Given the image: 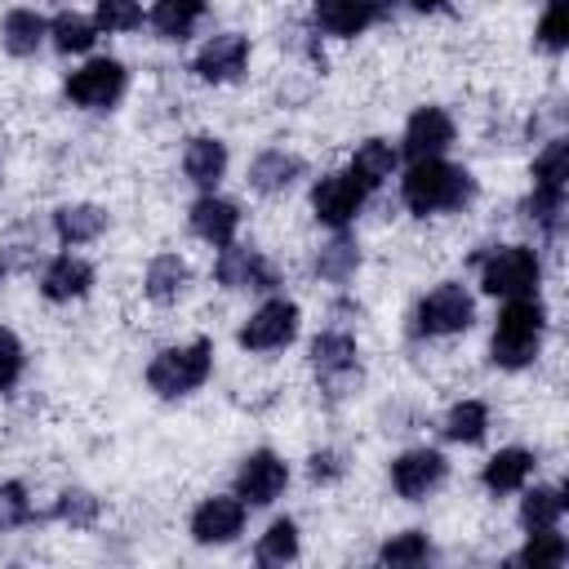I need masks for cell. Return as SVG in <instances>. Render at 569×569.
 <instances>
[{"instance_id": "obj_43", "label": "cell", "mask_w": 569, "mask_h": 569, "mask_svg": "<svg viewBox=\"0 0 569 569\" xmlns=\"http://www.w3.org/2000/svg\"><path fill=\"white\" fill-rule=\"evenodd\" d=\"M0 280H4V262H0Z\"/></svg>"}, {"instance_id": "obj_14", "label": "cell", "mask_w": 569, "mask_h": 569, "mask_svg": "<svg viewBox=\"0 0 569 569\" xmlns=\"http://www.w3.org/2000/svg\"><path fill=\"white\" fill-rule=\"evenodd\" d=\"M453 147V120L445 107H418L405 124V138H400V151L405 160H431V156H445Z\"/></svg>"}, {"instance_id": "obj_35", "label": "cell", "mask_w": 569, "mask_h": 569, "mask_svg": "<svg viewBox=\"0 0 569 569\" xmlns=\"http://www.w3.org/2000/svg\"><path fill=\"white\" fill-rule=\"evenodd\" d=\"M49 520H62L71 529H89L98 520V498L89 489H62L58 502L49 507Z\"/></svg>"}, {"instance_id": "obj_8", "label": "cell", "mask_w": 569, "mask_h": 569, "mask_svg": "<svg viewBox=\"0 0 569 569\" xmlns=\"http://www.w3.org/2000/svg\"><path fill=\"white\" fill-rule=\"evenodd\" d=\"M298 325H302L298 302H289V298H267V302L240 325L236 342H240L244 351H280V347H289V342L298 338Z\"/></svg>"}, {"instance_id": "obj_28", "label": "cell", "mask_w": 569, "mask_h": 569, "mask_svg": "<svg viewBox=\"0 0 569 569\" xmlns=\"http://www.w3.org/2000/svg\"><path fill=\"white\" fill-rule=\"evenodd\" d=\"M49 40H53V49L67 53V58H71V53H89L93 40H98V22L84 18V13L62 9L58 18H49Z\"/></svg>"}, {"instance_id": "obj_21", "label": "cell", "mask_w": 569, "mask_h": 569, "mask_svg": "<svg viewBox=\"0 0 569 569\" xmlns=\"http://www.w3.org/2000/svg\"><path fill=\"white\" fill-rule=\"evenodd\" d=\"M187 284H191V267H187V258H178V253H156V258L147 262L142 293H147L151 302L169 307V302H178V298L187 293Z\"/></svg>"}, {"instance_id": "obj_22", "label": "cell", "mask_w": 569, "mask_h": 569, "mask_svg": "<svg viewBox=\"0 0 569 569\" xmlns=\"http://www.w3.org/2000/svg\"><path fill=\"white\" fill-rule=\"evenodd\" d=\"M396 164H400V151H396L387 138H369V142H360V147H356V156H351L347 173H351L365 191H373V187H382V182L396 173Z\"/></svg>"}, {"instance_id": "obj_18", "label": "cell", "mask_w": 569, "mask_h": 569, "mask_svg": "<svg viewBox=\"0 0 569 569\" xmlns=\"http://www.w3.org/2000/svg\"><path fill=\"white\" fill-rule=\"evenodd\" d=\"M89 284H93V267H89L84 258H76V253H58V258H49V267H44V276H40V293H44L49 302L84 298Z\"/></svg>"}, {"instance_id": "obj_3", "label": "cell", "mask_w": 569, "mask_h": 569, "mask_svg": "<svg viewBox=\"0 0 569 569\" xmlns=\"http://www.w3.org/2000/svg\"><path fill=\"white\" fill-rule=\"evenodd\" d=\"M209 369H213V342L209 338H196L187 347L156 351V360L147 365V387L160 400H178V396L200 391L209 382Z\"/></svg>"}, {"instance_id": "obj_6", "label": "cell", "mask_w": 569, "mask_h": 569, "mask_svg": "<svg viewBox=\"0 0 569 569\" xmlns=\"http://www.w3.org/2000/svg\"><path fill=\"white\" fill-rule=\"evenodd\" d=\"M129 89V71L116 62V58H89L84 67H76L62 84L67 102L71 107H84V111H107L124 98Z\"/></svg>"}, {"instance_id": "obj_1", "label": "cell", "mask_w": 569, "mask_h": 569, "mask_svg": "<svg viewBox=\"0 0 569 569\" xmlns=\"http://www.w3.org/2000/svg\"><path fill=\"white\" fill-rule=\"evenodd\" d=\"M476 196V178L462 164H449L445 156L431 160H413L400 178V200L409 213L431 218V213H453L462 204H471Z\"/></svg>"}, {"instance_id": "obj_26", "label": "cell", "mask_w": 569, "mask_h": 569, "mask_svg": "<svg viewBox=\"0 0 569 569\" xmlns=\"http://www.w3.org/2000/svg\"><path fill=\"white\" fill-rule=\"evenodd\" d=\"M204 18V0H156L147 22L156 27L160 40H187Z\"/></svg>"}, {"instance_id": "obj_41", "label": "cell", "mask_w": 569, "mask_h": 569, "mask_svg": "<svg viewBox=\"0 0 569 569\" xmlns=\"http://www.w3.org/2000/svg\"><path fill=\"white\" fill-rule=\"evenodd\" d=\"M311 480H320V485H329V480H338L342 476V453H333V449H320V453H311Z\"/></svg>"}, {"instance_id": "obj_5", "label": "cell", "mask_w": 569, "mask_h": 569, "mask_svg": "<svg viewBox=\"0 0 569 569\" xmlns=\"http://www.w3.org/2000/svg\"><path fill=\"white\" fill-rule=\"evenodd\" d=\"M471 320H476V298H471L467 284H458V280L436 284V289L413 307V333H418V338H449V333L471 329Z\"/></svg>"}, {"instance_id": "obj_24", "label": "cell", "mask_w": 569, "mask_h": 569, "mask_svg": "<svg viewBox=\"0 0 569 569\" xmlns=\"http://www.w3.org/2000/svg\"><path fill=\"white\" fill-rule=\"evenodd\" d=\"M44 36H49V22L36 9H9L4 22H0V44L13 58H31L44 44Z\"/></svg>"}, {"instance_id": "obj_30", "label": "cell", "mask_w": 569, "mask_h": 569, "mask_svg": "<svg viewBox=\"0 0 569 569\" xmlns=\"http://www.w3.org/2000/svg\"><path fill=\"white\" fill-rule=\"evenodd\" d=\"M489 431V405L485 400H458L445 413V440L453 445H480Z\"/></svg>"}, {"instance_id": "obj_39", "label": "cell", "mask_w": 569, "mask_h": 569, "mask_svg": "<svg viewBox=\"0 0 569 569\" xmlns=\"http://www.w3.org/2000/svg\"><path fill=\"white\" fill-rule=\"evenodd\" d=\"M93 22H98V31H138L142 27V4L138 0H98Z\"/></svg>"}, {"instance_id": "obj_32", "label": "cell", "mask_w": 569, "mask_h": 569, "mask_svg": "<svg viewBox=\"0 0 569 569\" xmlns=\"http://www.w3.org/2000/svg\"><path fill=\"white\" fill-rule=\"evenodd\" d=\"M253 556H258V565H284V560H298V525H293L289 516L271 520L267 533L258 538Z\"/></svg>"}, {"instance_id": "obj_25", "label": "cell", "mask_w": 569, "mask_h": 569, "mask_svg": "<svg viewBox=\"0 0 569 569\" xmlns=\"http://www.w3.org/2000/svg\"><path fill=\"white\" fill-rule=\"evenodd\" d=\"M107 231V209L98 204H58L53 209V236L62 244H89Z\"/></svg>"}, {"instance_id": "obj_29", "label": "cell", "mask_w": 569, "mask_h": 569, "mask_svg": "<svg viewBox=\"0 0 569 569\" xmlns=\"http://www.w3.org/2000/svg\"><path fill=\"white\" fill-rule=\"evenodd\" d=\"M560 516H565V493H560L556 485H533V489L520 498V525H525L529 533L556 529Z\"/></svg>"}, {"instance_id": "obj_23", "label": "cell", "mask_w": 569, "mask_h": 569, "mask_svg": "<svg viewBox=\"0 0 569 569\" xmlns=\"http://www.w3.org/2000/svg\"><path fill=\"white\" fill-rule=\"evenodd\" d=\"M529 476H533V453L511 445V449H498V453L485 462L480 485H485L489 493H516V489H525Z\"/></svg>"}, {"instance_id": "obj_36", "label": "cell", "mask_w": 569, "mask_h": 569, "mask_svg": "<svg viewBox=\"0 0 569 569\" xmlns=\"http://www.w3.org/2000/svg\"><path fill=\"white\" fill-rule=\"evenodd\" d=\"M431 556V542L422 529H405V533H391L382 547H378V560L382 565H422Z\"/></svg>"}, {"instance_id": "obj_11", "label": "cell", "mask_w": 569, "mask_h": 569, "mask_svg": "<svg viewBox=\"0 0 569 569\" xmlns=\"http://www.w3.org/2000/svg\"><path fill=\"white\" fill-rule=\"evenodd\" d=\"M213 280L222 289H253V293H267L280 284L276 267L258 253V249H244V244H222L218 249V262H213Z\"/></svg>"}, {"instance_id": "obj_16", "label": "cell", "mask_w": 569, "mask_h": 569, "mask_svg": "<svg viewBox=\"0 0 569 569\" xmlns=\"http://www.w3.org/2000/svg\"><path fill=\"white\" fill-rule=\"evenodd\" d=\"M187 227H191V236H200L204 244L222 249V244H231L236 231H240V204L227 200V196H218V191H204V196L187 209Z\"/></svg>"}, {"instance_id": "obj_10", "label": "cell", "mask_w": 569, "mask_h": 569, "mask_svg": "<svg viewBox=\"0 0 569 569\" xmlns=\"http://www.w3.org/2000/svg\"><path fill=\"white\" fill-rule=\"evenodd\" d=\"M284 485H289V467H284V458L271 453V449L249 453V458L240 462V471H236V498H240L244 507H271V502L284 493Z\"/></svg>"}, {"instance_id": "obj_42", "label": "cell", "mask_w": 569, "mask_h": 569, "mask_svg": "<svg viewBox=\"0 0 569 569\" xmlns=\"http://www.w3.org/2000/svg\"><path fill=\"white\" fill-rule=\"evenodd\" d=\"M405 4H413L418 13H436V9H445V0H405Z\"/></svg>"}, {"instance_id": "obj_27", "label": "cell", "mask_w": 569, "mask_h": 569, "mask_svg": "<svg viewBox=\"0 0 569 569\" xmlns=\"http://www.w3.org/2000/svg\"><path fill=\"white\" fill-rule=\"evenodd\" d=\"M356 267H360V244L347 236V227L329 240V244H320V253H316V276L320 280H329V284H347L351 276H356Z\"/></svg>"}, {"instance_id": "obj_20", "label": "cell", "mask_w": 569, "mask_h": 569, "mask_svg": "<svg viewBox=\"0 0 569 569\" xmlns=\"http://www.w3.org/2000/svg\"><path fill=\"white\" fill-rule=\"evenodd\" d=\"M182 173L200 187V191H213L227 173V142L222 138H209V133H196L182 151Z\"/></svg>"}, {"instance_id": "obj_38", "label": "cell", "mask_w": 569, "mask_h": 569, "mask_svg": "<svg viewBox=\"0 0 569 569\" xmlns=\"http://www.w3.org/2000/svg\"><path fill=\"white\" fill-rule=\"evenodd\" d=\"M538 44L547 53H560L569 44V0H551L538 18Z\"/></svg>"}, {"instance_id": "obj_4", "label": "cell", "mask_w": 569, "mask_h": 569, "mask_svg": "<svg viewBox=\"0 0 569 569\" xmlns=\"http://www.w3.org/2000/svg\"><path fill=\"white\" fill-rule=\"evenodd\" d=\"M542 262L529 244H502L480 262V289L493 298H529L538 293Z\"/></svg>"}, {"instance_id": "obj_7", "label": "cell", "mask_w": 569, "mask_h": 569, "mask_svg": "<svg viewBox=\"0 0 569 569\" xmlns=\"http://www.w3.org/2000/svg\"><path fill=\"white\" fill-rule=\"evenodd\" d=\"M311 369H316V382L329 396H347L351 382H360V347H356V338L342 333V329H325L311 342Z\"/></svg>"}, {"instance_id": "obj_15", "label": "cell", "mask_w": 569, "mask_h": 569, "mask_svg": "<svg viewBox=\"0 0 569 569\" xmlns=\"http://www.w3.org/2000/svg\"><path fill=\"white\" fill-rule=\"evenodd\" d=\"M244 62H249V40L240 31H222L213 40H204V49L196 53L191 71L200 80H209V84H231V80H240Z\"/></svg>"}, {"instance_id": "obj_2", "label": "cell", "mask_w": 569, "mask_h": 569, "mask_svg": "<svg viewBox=\"0 0 569 569\" xmlns=\"http://www.w3.org/2000/svg\"><path fill=\"white\" fill-rule=\"evenodd\" d=\"M542 333H547V307L538 302V293L529 298H507L489 338V360L498 369H525L538 360L542 351Z\"/></svg>"}, {"instance_id": "obj_34", "label": "cell", "mask_w": 569, "mask_h": 569, "mask_svg": "<svg viewBox=\"0 0 569 569\" xmlns=\"http://www.w3.org/2000/svg\"><path fill=\"white\" fill-rule=\"evenodd\" d=\"M569 182V142L565 138H547V147L533 156V187H560Z\"/></svg>"}, {"instance_id": "obj_12", "label": "cell", "mask_w": 569, "mask_h": 569, "mask_svg": "<svg viewBox=\"0 0 569 569\" xmlns=\"http://www.w3.org/2000/svg\"><path fill=\"white\" fill-rule=\"evenodd\" d=\"M449 476V462L440 449H405L396 462H391V489L409 502H422L427 493H436Z\"/></svg>"}, {"instance_id": "obj_9", "label": "cell", "mask_w": 569, "mask_h": 569, "mask_svg": "<svg viewBox=\"0 0 569 569\" xmlns=\"http://www.w3.org/2000/svg\"><path fill=\"white\" fill-rule=\"evenodd\" d=\"M365 187L342 169V173H325V178H316V187H311V213H316V222H325V227H333V231H342L360 209H365Z\"/></svg>"}, {"instance_id": "obj_33", "label": "cell", "mask_w": 569, "mask_h": 569, "mask_svg": "<svg viewBox=\"0 0 569 569\" xmlns=\"http://www.w3.org/2000/svg\"><path fill=\"white\" fill-rule=\"evenodd\" d=\"M569 560V542L556 533V529H538L529 533V542L516 551V565H529V569H556Z\"/></svg>"}, {"instance_id": "obj_31", "label": "cell", "mask_w": 569, "mask_h": 569, "mask_svg": "<svg viewBox=\"0 0 569 569\" xmlns=\"http://www.w3.org/2000/svg\"><path fill=\"white\" fill-rule=\"evenodd\" d=\"M520 213H525L542 236H560V227H565V191H560V187H533V191L520 200Z\"/></svg>"}, {"instance_id": "obj_19", "label": "cell", "mask_w": 569, "mask_h": 569, "mask_svg": "<svg viewBox=\"0 0 569 569\" xmlns=\"http://www.w3.org/2000/svg\"><path fill=\"white\" fill-rule=\"evenodd\" d=\"M311 18L325 36H338V40H351L360 36L369 22H378L373 13V0H316L311 4Z\"/></svg>"}, {"instance_id": "obj_37", "label": "cell", "mask_w": 569, "mask_h": 569, "mask_svg": "<svg viewBox=\"0 0 569 569\" xmlns=\"http://www.w3.org/2000/svg\"><path fill=\"white\" fill-rule=\"evenodd\" d=\"M31 520H36V511H31L27 485H22V480H9V485H0V533H9V529H22V525H31Z\"/></svg>"}, {"instance_id": "obj_13", "label": "cell", "mask_w": 569, "mask_h": 569, "mask_svg": "<svg viewBox=\"0 0 569 569\" xmlns=\"http://www.w3.org/2000/svg\"><path fill=\"white\" fill-rule=\"evenodd\" d=\"M244 511H249V507H244L236 493H213V498H204V502L191 511V538H196L200 547H222V542L240 538Z\"/></svg>"}, {"instance_id": "obj_40", "label": "cell", "mask_w": 569, "mask_h": 569, "mask_svg": "<svg viewBox=\"0 0 569 569\" xmlns=\"http://www.w3.org/2000/svg\"><path fill=\"white\" fill-rule=\"evenodd\" d=\"M22 378V342L13 338V329L0 325V396L13 391Z\"/></svg>"}, {"instance_id": "obj_17", "label": "cell", "mask_w": 569, "mask_h": 569, "mask_svg": "<svg viewBox=\"0 0 569 569\" xmlns=\"http://www.w3.org/2000/svg\"><path fill=\"white\" fill-rule=\"evenodd\" d=\"M302 169H307V164H302L293 151L267 147V151H258V156L249 160V187L262 191V196H276V191H289V187L302 178Z\"/></svg>"}]
</instances>
